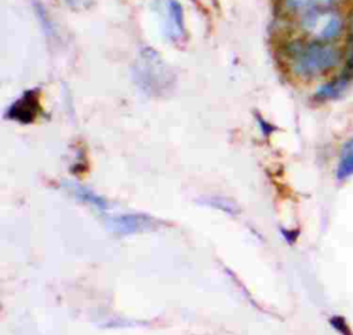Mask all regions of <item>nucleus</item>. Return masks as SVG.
Returning a JSON list of instances; mask_svg holds the SVG:
<instances>
[{
	"mask_svg": "<svg viewBox=\"0 0 353 335\" xmlns=\"http://www.w3.org/2000/svg\"><path fill=\"white\" fill-rule=\"evenodd\" d=\"M296 18L305 41L292 44L319 47L347 65L353 45V0H284Z\"/></svg>",
	"mask_w": 353,
	"mask_h": 335,
	"instance_id": "obj_1",
	"label": "nucleus"
},
{
	"mask_svg": "<svg viewBox=\"0 0 353 335\" xmlns=\"http://www.w3.org/2000/svg\"><path fill=\"white\" fill-rule=\"evenodd\" d=\"M39 110V90H30L14 102L7 112V117L19 123H30L36 119Z\"/></svg>",
	"mask_w": 353,
	"mask_h": 335,
	"instance_id": "obj_2",
	"label": "nucleus"
},
{
	"mask_svg": "<svg viewBox=\"0 0 353 335\" xmlns=\"http://www.w3.org/2000/svg\"><path fill=\"white\" fill-rule=\"evenodd\" d=\"M353 174V138L346 142L341 152V159L338 163V170L336 175L339 179L347 178Z\"/></svg>",
	"mask_w": 353,
	"mask_h": 335,
	"instance_id": "obj_4",
	"label": "nucleus"
},
{
	"mask_svg": "<svg viewBox=\"0 0 353 335\" xmlns=\"http://www.w3.org/2000/svg\"><path fill=\"white\" fill-rule=\"evenodd\" d=\"M167 25L165 30L171 40L178 41L185 37V25H183V12L182 7L175 0L167 1Z\"/></svg>",
	"mask_w": 353,
	"mask_h": 335,
	"instance_id": "obj_3",
	"label": "nucleus"
},
{
	"mask_svg": "<svg viewBox=\"0 0 353 335\" xmlns=\"http://www.w3.org/2000/svg\"><path fill=\"white\" fill-rule=\"evenodd\" d=\"M68 1H74V0H68Z\"/></svg>",
	"mask_w": 353,
	"mask_h": 335,
	"instance_id": "obj_6",
	"label": "nucleus"
},
{
	"mask_svg": "<svg viewBox=\"0 0 353 335\" xmlns=\"http://www.w3.org/2000/svg\"><path fill=\"white\" fill-rule=\"evenodd\" d=\"M330 321H331L332 327H334L338 332H341L342 335H353V332L350 331V328L347 327L346 321H345L342 317H332Z\"/></svg>",
	"mask_w": 353,
	"mask_h": 335,
	"instance_id": "obj_5",
	"label": "nucleus"
}]
</instances>
